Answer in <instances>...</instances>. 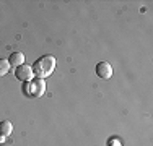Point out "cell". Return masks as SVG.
Here are the masks:
<instances>
[{
    "mask_svg": "<svg viewBox=\"0 0 153 146\" xmlns=\"http://www.w3.org/2000/svg\"><path fill=\"white\" fill-rule=\"evenodd\" d=\"M15 76L18 81H23V83H30L33 78V68L30 65H20V67L15 68Z\"/></svg>",
    "mask_w": 153,
    "mask_h": 146,
    "instance_id": "obj_3",
    "label": "cell"
},
{
    "mask_svg": "<svg viewBox=\"0 0 153 146\" xmlns=\"http://www.w3.org/2000/svg\"><path fill=\"white\" fill-rule=\"evenodd\" d=\"M5 138H7V136H3V135H0V143H3V141H5Z\"/></svg>",
    "mask_w": 153,
    "mask_h": 146,
    "instance_id": "obj_9",
    "label": "cell"
},
{
    "mask_svg": "<svg viewBox=\"0 0 153 146\" xmlns=\"http://www.w3.org/2000/svg\"><path fill=\"white\" fill-rule=\"evenodd\" d=\"M31 68H33V73L38 75V78L49 76L54 72V68H56V58L52 55H44V57L38 58Z\"/></svg>",
    "mask_w": 153,
    "mask_h": 146,
    "instance_id": "obj_1",
    "label": "cell"
},
{
    "mask_svg": "<svg viewBox=\"0 0 153 146\" xmlns=\"http://www.w3.org/2000/svg\"><path fill=\"white\" fill-rule=\"evenodd\" d=\"M10 72V63L7 58H0V76L7 75Z\"/></svg>",
    "mask_w": 153,
    "mask_h": 146,
    "instance_id": "obj_7",
    "label": "cell"
},
{
    "mask_svg": "<svg viewBox=\"0 0 153 146\" xmlns=\"http://www.w3.org/2000/svg\"><path fill=\"white\" fill-rule=\"evenodd\" d=\"M108 146H122V145L119 143V141H111V143H109Z\"/></svg>",
    "mask_w": 153,
    "mask_h": 146,
    "instance_id": "obj_8",
    "label": "cell"
},
{
    "mask_svg": "<svg viewBox=\"0 0 153 146\" xmlns=\"http://www.w3.org/2000/svg\"><path fill=\"white\" fill-rule=\"evenodd\" d=\"M23 89H25V93H26V94H30V96H33V97H38V96H41V94L44 93L46 83H44V80H42V78H36L34 81L25 83Z\"/></svg>",
    "mask_w": 153,
    "mask_h": 146,
    "instance_id": "obj_2",
    "label": "cell"
},
{
    "mask_svg": "<svg viewBox=\"0 0 153 146\" xmlns=\"http://www.w3.org/2000/svg\"><path fill=\"white\" fill-rule=\"evenodd\" d=\"M8 63H10V67H20V65H23L25 63V55L21 52H12L10 54V57H8Z\"/></svg>",
    "mask_w": 153,
    "mask_h": 146,
    "instance_id": "obj_5",
    "label": "cell"
},
{
    "mask_svg": "<svg viewBox=\"0 0 153 146\" xmlns=\"http://www.w3.org/2000/svg\"><path fill=\"white\" fill-rule=\"evenodd\" d=\"M13 133V125L10 120H3V122H0V135H3V136H8V135Z\"/></svg>",
    "mask_w": 153,
    "mask_h": 146,
    "instance_id": "obj_6",
    "label": "cell"
},
{
    "mask_svg": "<svg viewBox=\"0 0 153 146\" xmlns=\"http://www.w3.org/2000/svg\"><path fill=\"white\" fill-rule=\"evenodd\" d=\"M94 70H96V75L100 76L101 80H109L112 76V67L108 62H100Z\"/></svg>",
    "mask_w": 153,
    "mask_h": 146,
    "instance_id": "obj_4",
    "label": "cell"
}]
</instances>
